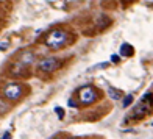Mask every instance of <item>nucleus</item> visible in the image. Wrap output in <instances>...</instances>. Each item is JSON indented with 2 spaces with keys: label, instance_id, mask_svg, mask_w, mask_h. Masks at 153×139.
Returning <instances> with one entry per match:
<instances>
[{
  "label": "nucleus",
  "instance_id": "obj_1",
  "mask_svg": "<svg viewBox=\"0 0 153 139\" xmlns=\"http://www.w3.org/2000/svg\"><path fill=\"white\" fill-rule=\"evenodd\" d=\"M44 42H45V45L48 48H52V50H58V48L64 47L69 42V34H67V31L61 30V28H55V30H52L45 36Z\"/></svg>",
  "mask_w": 153,
  "mask_h": 139
},
{
  "label": "nucleus",
  "instance_id": "obj_2",
  "mask_svg": "<svg viewBox=\"0 0 153 139\" xmlns=\"http://www.w3.org/2000/svg\"><path fill=\"white\" fill-rule=\"evenodd\" d=\"M76 97H78V100L81 105H92L94 102H97L100 99V92L97 91L94 86H81L78 89V92H76Z\"/></svg>",
  "mask_w": 153,
  "mask_h": 139
},
{
  "label": "nucleus",
  "instance_id": "obj_3",
  "mask_svg": "<svg viewBox=\"0 0 153 139\" xmlns=\"http://www.w3.org/2000/svg\"><path fill=\"white\" fill-rule=\"evenodd\" d=\"M153 95L147 94V95H144L141 102H139V105L134 108L133 111V114H131V117L133 119H142V117H145L149 113H150V109H152V103H153V99H152Z\"/></svg>",
  "mask_w": 153,
  "mask_h": 139
},
{
  "label": "nucleus",
  "instance_id": "obj_4",
  "mask_svg": "<svg viewBox=\"0 0 153 139\" xmlns=\"http://www.w3.org/2000/svg\"><path fill=\"white\" fill-rule=\"evenodd\" d=\"M24 95V86L19 83H8L3 89V97L8 100H19Z\"/></svg>",
  "mask_w": 153,
  "mask_h": 139
},
{
  "label": "nucleus",
  "instance_id": "obj_5",
  "mask_svg": "<svg viewBox=\"0 0 153 139\" xmlns=\"http://www.w3.org/2000/svg\"><path fill=\"white\" fill-rule=\"evenodd\" d=\"M59 67H61V61L55 56L44 58L42 61H39V64H38V69L42 72H55V71H58Z\"/></svg>",
  "mask_w": 153,
  "mask_h": 139
},
{
  "label": "nucleus",
  "instance_id": "obj_6",
  "mask_svg": "<svg viewBox=\"0 0 153 139\" xmlns=\"http://www.w3.org/2000/svg\"><path fill=\"white\" fill-rule=\"evenodd\" d=\"M33 61H34V53L30 52V50L24 52L22 55H20V58H19V62H20L22 66H30Z\"/></svg>",
  "mask_w": 153,
  "mask_h": 139
},
{
  "label": "nucleus",
  "instance_id": "obj_7",
  "mask_svg": "<svg viewBox=\"0 0 153 139\" xmlns=\"http://www.w3.org/2000/svg\"><path fill=\"white\" fill-rule=\"evenodd\" d=\"M108 95H109L113 100H120L122 97H123V94L119 91V89H114V88H109V89H108Z\"/></svg>",
  "mask_w": 153,
  "mask_h": 139
},
{
  "label": "nucleus",
  "instance_id": "obj_8",
  "mask_svg": "<svg viewBox=\"0 0 153 139\" xmlns=\"http://www.w3.org/2000/svg\"><path fill=\"white\" fill-rule=\"evenodd\" d=\"M120 55H123V56H131V55H133V47H131L130 44H122Z\"/></svg>",
  "mask_w": 153,
  "mask_h": 139
},
{
  "label": "nucleus",
  "instance_id": "obj_9",
  "mask_svg": "<svg viewBox=\"0 0 153 139\" xmlns=\"http://www.w3.org/2000/svg\"><path fill=\"white\" fill-rule=\"evenodd\" d=\"M131 102H133V95H127V97L123 99V103H122V105H123V108L130 106V105H131Z\"/></svg>",
  "mask_w": 153,
  "mask_h": 139
},
{
  "label": "nucleus",
  "instance_id": "obj_10",
  "mask_svg": "<svg viewBox=\"0 0 153 139\" xmlns=\"http://www.w3.org/2000/svg\"><path fill=\"white\" fill-rule=\"evenodd\" d=\"M55 111H56V114H58L59 119H62V117H64V111H62V108L56 106V108H55Z\"/></svg>",
  "mask_w": 153,
  "mask_h": 139
},
{
  "label": "nucleus",
  "instance_id": "obj_11",
  "mask_svg": "<svg viewBox=\"0 0 153 139\" xmlns=\"http://www.w3.org/2000/svg\"><path fill=\"white\" fill-rule=\"evenodd\" d=\"M111 61H113V62H119V55H113V56H111Z\"/></svg>",
  "mask_w": 153,
  "mask_h": 139
},
{
  "label": "nucleus",
  "instance_id": "obj_12",
  "mask_svg": "<svg viewBox=\"0 0 153 139\" xmlns=\"http://www.w3.org/2000/svg\"><path fill=\"white\" fill-rule=\"evenodd\" d=\"M6 47H8V42H2L0 44V50H6Z\"/></svg>",
  "mask_w": 153,
  "mask_h": 139
},
{
  "label": "nucleus",
  "instance_id": "obj_13",
  "mask_svg": "<svg viewBox=\"0 0 153 139\" xmlns=\"http://www.w3.org/2000/svg\"><path fill=\"white\" fill-rule=\"evenodd\" d=\"M69 105H71V106H76V103L74 100H71V102H69Z\"/></svg>",
  "mask_w": 153,
  "mask_h": 139
}]
</instances>
